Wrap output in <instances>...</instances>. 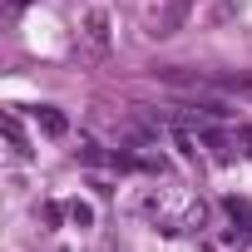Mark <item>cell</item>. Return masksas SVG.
Listing matches in <instances>:
<instances>
[{
  "mask_svg": "<svg viewBox=\"0 0 252 252\" xmlns=\"http://www.w3.org/2000/svg\"><path fill=\"white\" fill-rule=\"evenodd\" d=\"M40 129H45L50 139H60V134L69 129V124H64V114H60V109H40Z\"/></svg>",
  "mask_w": 252,
  "mask_h": 252,
  "instance_id": "cell-1",
  "label": "cell"
},
{
  "mask_svg": "<svg viewBox=\"0 0 252 252\" xmlns=\"http://www.w3.org/2000/svg\"><path fill=\"white\" fill-rule=\"evenodd\" d=\"M242 139H247V144H252V129H242Z\"/></svg>",
  "mask_w": 252,
  "mask_h": 252,
  "instance_id": "cell-4",
  "label": "cell"
},
{
  "mask_svg": "<svg viewBox=\"0 0 252 252\" xmlns=\"http://www.w3.org/2000/svg\"><path fill=\"white\" fill-rule=\"evenodd\" d=\"M69 218H74L79 227H89V222H94V208H89V203H69Z\"/></svg>",
  "mask_w": 252,
  "mask_h": 252,
  "instance_id": "cell-3",
  "label": "cell"
},
{
  "mask_svg": "<svg viewBox=\"0 0 252 252\" xmlns=\"http://www.w3.org/2000/svg\"><path fill=\"white\" fill-rule=\"evenodd\" d=\"M89 40H94V45H109V20H104L99 10L89 15Z\"/></svg>",
  "mask_w": 252,
  "mask_h": 252,
  "instance_id": "cell-2",
  "label": "cell"
}]
</instances>
